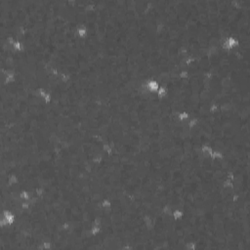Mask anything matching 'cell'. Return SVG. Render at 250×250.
Masks as SVG:
<instances>
[{"label": "cell", "instance_id": "6da1fadb", "mask_svg": "<svg viewBox=\"0 0 250 250\" xmlns=\"http://www.w3.org/2000/svg\"><path fill=\"white\" fill-rule=\"evenodd\" d=\"M240 44V39H237V37L235 36H228L224 39V41L222 42V45L221 47L223 48L224 50H232L237 47L238 45Z\"/></svg>", "mask_w": 250, "mask_h": 250}, {"label": "cell", "instance_id": "7a4b0ae2", "mask_svg": "<svg viewBox=\"0 0 250 250\" xmlns=\"http://www.w3.org/2000/svg\"><path fill=\"white\" fill-rule=\"evenodd\" d=\"M159 86V82L155 79H149L146 82V87L149 93H156Z\"/></svg>", "mask_w": 250, "mask_h": 250}, {"label": "cell", "instance_id": "3957f363", "mask_svg": "<svg viewBox=\"0 0 250 250\" xmlns=\"http://www.w3.org/2000/svg\"><path fill=\"white\" fill-rule=\"evenodd\" d=\"M87 34H88V29L85 26L81 24V26H79L78 27H77L76 35L79 38H85L86 36H87Z\"/></svg>", "mask_w": 250, "mask_h": 250}, {"label": "cell", "instance_id": "277c9868", "mask_svg": "<svg viewBox=\"0 0 250 250\" xmlns=\"http://www.w3.org/2000/svg\"><path fill=\"white\" fill-rule=\"evenodd\" d=\"M102 230V226H98V225H92L89 230V234L91 235V238L92 237H96L98 235Z\"/></svg>", "mask_w": 250, "mask_h": 250}, {"label": "cell", "instance_id": "5b68a950", "mask_svg": "<svg viewBox=\"0 0 250 250\" xmlns=\"http://www.w3.org/2000/svg\"><path fill=\"white\" fill-rule=\"evenodd\" d=\"M172 217H173L174 220H181V219L184 217V212L181 209H173L172 210Z\"/></svg>", "mask_w": 250, "mask_h": 250}, {"label": "cell", "instance_id": "8992f818", "mask_svg": "<svg viewBox=\"0 0 250 250\" xmlns=\"http://www.w3.org/2000/svg\"><path fill=\"white\" fill-rule=\"evenodd\" d=\"M110 207H112V202H110V200L109 198H104L101 201V208L104 211L110 210Z\"/></svg>", "mask_w": 250, "mask_h": 250}, {"label": "cell", "instance_id": "52a82bcc", "mask_svg": "<svg viewBox=\"0 0 250 250\" xmlns=\"http://www.w3.org/2000/svg\"><path fill=\"white\" fill-rule=\"evenodd\" d=\"M210 157L213 158V159H221V158L224 157V154L221 151H218V149H214L210 154Z\"/></svg>", "mask_w": 250, "mask_h": 250}, {"label": "cell", "instance_id": "ba28073f", "mask_svg": "<svg viewBox=\"0 0 250 250\" xmlns=\"http://www.w3.org/2000/svg\"><path fill=\"white\" fill-rule=\"evenodd\" d=\"M12 47H13V49L15 50V51H17V52H22V51H24V44L22 43L21 41H19V40H15V42L13 43Z\"/></svg>", "mask_w": 250, "mask_h": 250}, {"label": "cell", "instance_id": "9c48e42d", "mask_svg": "<svg viewBox=\"0 0 250 250\" xmlns=\"http://www.w3.org/2000/svg\"><path fill=\"white\" fill-rule=\"evenodd\" d=\"M178 118L181 121H188L191 118V115L188 112H180L178 113Z\"/></svg>", "mask_w": 250, "mask_h": 250}, {"label": "cell", "instance_id": "30bf717a", "mask_svg": "<svg viewBox=\"0 0 250 250\" xmlns=\"http://www.w3.org/2000/svg\"><path fill=\"white\" fill-rule=\"evenodd\" d=\"M166 94H167V88L163 85H160L159 88H158V90H157V92H156L157 97H159V98H164V97L166 96Z\"/></svg>", "mask_w": 250, "mask_h": 250}, {"label": "cell", "instance_id": "8fae6325", "mask_svg": "<svg viewBox=\"0 0 250 250\" xmlns=\"http://www.w3.org/2000/svg\"><path fill=\"white\" fill-rule=\"evenodd\" d=\"M21 200H29L31 198V194H30L29 191H23L20 193V196H19Z\"/></svg>", "mask_w": 250, "mask_h": 250}, {"label": "cell", "instance_id": "7c38bea8", "mask_svg": "<svg viewBox=\"0 0 250 250\" xmlns=\"http://www.w3.org/2000/svg\"><path fill=\"white\" fill-rule=\"evenodd\" d=\"M222 186H223V188L225 189H233V188H235V183L233 180L225 179L223 183H222Z\"/></svg>", "mask_w": 250, "mask_h": 250}, {"label": "cell", "instance_id": "4fadbf2b", "mask_svg": "<svg viewBox=\"0 0 250 250\" xmlns=\"http://www.w3.org/2000/svg\"><path fill=\"white\" fill-rule=\"evenodd\" d=\"M213 151V148L209 145H203L201 147V152L202 154H205V155H208V156H210L211 152H212Z\"/></svg>", "mask_w": 250, "mask_h": 250}, {"label": "cell", "instance_id": "5bb4252c", "mask_svg": "<svg viewBox=\"0 0 250 250\" xmlns=\"http://www.w3.org/2000/svg\"><path fill=\"white\" fill-rule=\"evenodd\" d=\"M198 122H199V119L198 117H191L188 120V126L190 127V128H193V127H196V125L198 124Z\"/></svg>", "mask_w": 250, "mask_h": 250}, {"label": "cell", "instance_id": "9a60e30c", "mask_svg": "<svg viewBox=\"0 0 250 250\" xmlns=\"http://www.w3.org/2000/svg\"><path fill=\"white\" fill-rule=\"evenodd\" d=\"M179 76H180V78H182V79L188 78V77H189V69H183V71H181L179 73Z\"/></svg>", "mask_w": 250, "mask_h": 250}]
</instances>
